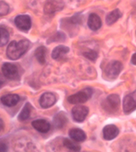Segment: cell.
<instances>
[{"label": "cell", "mask_w": 136, "mask_h": 152, "mask_svg": "<svg viewBox=\"0 0 136 152\" xmlns=\"http://www.w3.org/2000/svg\"><path fill=\"white\" fill-rule=\"evenodd\" d=\"M2 73L7 79L16 80L18 79L19 74L17 66L11 63H4L1 67Z\"/></svg>", "instance_id": "6"}, {"label": "cell", "mask_w": 136, "mask_h": 152, "mask_svg": "<svg viewBox=\"0 0 136 152\" xmlns=\"http://www.w3.org/2000/svg\"><path fill=\"white\" fill-rule=\"evenodd\" d=\"M30 47V42L27 39H23L19 42L12 41L6 49V55L11 60H17L26 53Z\"/></svg>", "instance_id": "1"}, {"label": "cell", "mask_w": 136, "mask_h": 152, "mask_svg": "<svg viewBox=\"0 0 136 152\" xmlns=\"http://www.w3.org/2000/svg\"><path fill=\"white\" fill-rule=\"evenodd\" d=\"M31 105L30 104L29 102L25 104L23 109H22L19 115H18V120L20 121H23L27 120V119H29V117L30 116V113H31Z\"/></svg>", "instance_id": "21"}, {"label": "cell", "mask_w": 136, "mask_h": 152, "mask_svg": "<svg viewBox=\"0 0 136 152\" xmlns=\"http://www.w3.org/2000/svg\"><path fill=\"white\" fill-rule=\"evenodd\" d=\"M63 8V4L60 0H49L44 6L46 14H53L61 10Z\"/></svg>", "instance_id": "11"}, {"label": "cell", "mask_w": 136, "mask_h": 152, "mask_svg": "<svg viewBox=\"0 0 136 152\" xmlns=\"http://www.w3.org/2000/svg\"><path fill=\"white\" fill-rule=\"evenodd\" d=\"M88 26L91 30L97 31L101 28L102 25L101 18L95 13H91L88 18Z\"/></svg>", "instance_id": "14"}, {"label": "cell", "mask_w": 136, "mask_h": 152, "mask_svg": "<svg viewBox=\"0 0 136 152\" xmlns=\"http://www.w3.org/2000/svg\"><path fill=\"white\" fill-rule=\"evenodd\" d=\"M66 40V36L63 32L57 31L53 36H52L50 38H48L47 40V43L50 42H64Z\"/></svg>", "instance_id": "22"}, {"label": "cell", "mask_w": 136, "mask_h": 152, "mask_svg": "<svg viewBox=\"0 0 136 152\" xmlns=\"http://www.w3.org/2000/svg\"><path fill=\"white\" fill-rule=\"evenodd\" d=\"M9 38V33L8 30L4 27H1L0 28V46L4 47L7 43L8 42Z\"/></svg>", "instance_id": "23"}, {"label": "cell", "mask_w": 136, "mask_h": 152, "mask_svg": "<svg viewBox=\"0 0 136 152\" xmlns=\"http://www.w3.org/2000/svg\"><path fill=\"white\" fill-rule=\"evenodd\" d=\"M89 109L88 107L82 105L76 106L71 110V115L73 120L78 123L84 121V119L88 115Z\"/></svg>", "instance_id": "7"}, {"label": "cell", "mask_w": 136, "mask_h": 152, "mask_svg": "<svg viewBox=\"0 0 136 152\" xmlns=\"http://www.w3.org/2000/svg\"><path fill=\"white\" fill-rule=\"evenodd\" d=\"M46 53H47V49L44 46L38 47L35 50L34 54L37 61L41 65H44L46 63Z\"/></svg>", "instance_id": "20"}, {"label": "cell", "mask_w": 136, "mask_h": 152, "mask_svg": "<svg viewBox=\"0 0 136 152\" xmlns=\"http://www.w3.org/2000/svg\"><path fill=\"white\" fill-rule=\"evenodd\" d=\"M63 143V145L65 146L66 148L70 149L71 151H79L80 150V145H78L76 142L71 141V140L68 139H64Z\"/></svg>", "instance_id": "24"}, {"label": "cell", "mask_w": 136, "mask_h": 152, "mask_svg": "<svg viewBox=\"0 0 136 152\" xmlns=\"http://www.w3.org/2000/svg\"><path fill=\"white\" fill-rule=\"evenodd\" d=\"M69 136L71 139L76 142H82L86 140L87 136L84 131L79 128L71 129L69 132Z\"/></svg>", "instance_id": "16"}, {"label": "cell", "mask_w": 136, "mask_h": 152, "mask_svg": "<svg viewBox=\"0 0 136 152\" xmlns=\"http://www.w3.org/2000/svg\"><path fill=\"white\" fill-rule=\"evenodd\" d=\"M135 34H136V31H135Z\"/></svg>", "instance_id": "29"}, {"label": "cell", "mask_w": 136, "mask_h": 152, "mask_svg": "<svg viewBox=\"0 0 136 152\" xmlns=\"http://www.w3.org/2000/svg\"><path fill=\"white\" fill-rule=\"evenodd\" d=\"M15 24L18 29L23 31H28L31 27V20L29 15H18L15 18Z\"/></svg>", "instance_id": "8"}, {"label": "cell", "mask_w": 136, "mask_h": 152, "mask_svg": "<svg viewBox=\"0 0 136 152\" xmlns=\"http://www.w3.org/2000/svg\"><path fill=\"white\" fill-rule=\"evenodd\" d=\"M57 102V98L53 93L45 92L40 96L39 103L43 109H48L53 106Z\"/></svg>", "instance_id": "10"}, {"label": "cell", "mask_w": 136, "mask_h": 152, "mask_svg": "<svg viewBox=\"0 0 136 152\" xmlns=\"http://www.w3.org/2000/svg\"><path fill=\"white\" fill-rule=\"evenodd\" d=\"M69 51H70V49H69V47H66V46H57L52 50L51 57L52 59H55V60H59V59H61L64 55L68 53Z\"/></svg>", "instance_id": "17"}, {"label": "cell", "mask_w": 136, "mask_h": 152, "mask_svg": "<svg viewBox=\"0 0 136 152\" xmlns=\"http://www.w3.org/2000/svg\"><path fill=\"white\" fill-rule=\"evenodd\" d=\"M122 16H123V14H122L121 11L119 9H115L106 16L105 22L108 25H112L115 23L119 18H121Z\"/></svg>", "instance_id": "19"}, {"label": "cell", "mask_w": 136, "mask_h": 152, "mask_svg": "<svg viewBox=\"0 0 136 152\" xmlns=\"http://www.w3.org/2000/svg\"><path fill=\"white\" fill-rule=\"evenodd\" d=\"M20 97L17 94H8L2 96L1 98V102L4 106L8 107H12L17 105L19 102Z\"/></svg>", "instance_id": "15"}, {"label": "cell", "mask_w": 136, "mask_h": 152, "mask_svg": "<svg viewBox=\"0 0 136 152\" xmlns=\"http://www.w3.org/2000/svg\"><path fill=\"white\" fill-rule=\"evenodd\" d=\"M68 121L66 114L64 112H59L56 114L53 118L54 126L57 129L62 128Z\"/></svg>", "instance_id": "18"}, {"label": "cell", "mask_w": 136, "mask_h": 152, "mask_svg": "<svg viewBox=\"0 0 136 152\" xmlns=\"http://www.w3.org/2000/svg\"><path fill=\"white\" fill-rule=\"evenodd\" d=\"M7 151V147L4 142H1V151Z\"/></svg>", "instance_id": "28"}, {"label": "cell", "mask_w": 136, "mask_h": 152, "mask_svg": "<svg viewBox=\"0 0 136 152\" xmlns=\"http://www.w3.org/2000/svg\"><path fill=\"white\" fill-rule=\"evenodd\" d=\"M123 106V111L127 115L134 111L136 109V90L124 98Z\"/></svg>", "instance_id": "5"}, {"label": "cell", "mask_w": 136, "mask_h": 152, "mask_svg": "<svg viewBox=\"0 0 136 152\" xmlns=\"http://www.w3.org/2000/svg\"><path fill=\"white\" fill-rule=\"evenodd\" d=\"M82 54L84 55V57L91 61H95L98 57V55L97 53V52L92 49H88L85 50Z\"/></svg>", "instance_id": "25"}, {"label": "cell", "mask_w": 136, "mask_h": 152, "mask_svg": "<svg viewBox=\"0 0 136 152\" xmlns=\"http://www.w3.org/2000/svg\"><path fill=\"white\" fill-rule=\"evenodd\" d=\"M121 99L117 94H110L102 102L103 109L109 113H115L119 109Z\"/></svg>", "instance_id": "3"}, {"label": "cell", "mask_w": 136, "mask_h": 152, "mask_svg": "<svg viewBox=\"0 0 136 152\" xmlns=\"http://www.w3.org/2000/svg\"><path fill=\"white\" fill-rule=\"evenodd\" d=\"M82 22V16L80 14H76V15L72 16L70 18H66L62 20L61 23L63 27L66 29L68 31H70L80 25Z\"/></svg>", "instance_id": "9"}, {"label": "cell", "mask_w": 136, "mask_h": 152, "mask_svg": "<svg viewBox=\"0 0 136 152\" xmlns=\"http://www.w3.org/2000/svg\"><path fill=\"white\" fill-rule=\"evenodd\" d=\"M93 93V89L90 87H87L77 92L76 94L69 96L68 101L71 104H79L84 103L91 98Z\"/></svg>", "instance_id": "2"}, {"label": "cell", "mask_w": 136, "mask_h": 152, "mask_svg": "<svg viewBox=\"0 0 136 152\" xmlns=\"http://www.w3.org/2000/svg\"><path fill=\"white\" fill-rule=\"evenodd\" d=\"M119 134V130L115 125L109 124L103 129V138L107 140H111L116 138Z\"/></svg>", "instance_id": "12"}, {"label": "cell", "mask_w": 136, "mask_h": 152, "mask_svg": "<svg viewBox=\"0 0 136 152\" xmlns=\"http://www.w3.org/2000/svg\"><path fill=\"white\" fill-rule=\"evenodd\" d=\"M122 69H123V65L121 62L116 60H113L110 61L104 70V75L107 79L114 80L116 79L121 73Z\"/></svg>", "instance_id": "4"}, {"label": "cell", "mask_w": 136, "mask_h": 152, "mask_svg": "<svg viewBox=\"0 0 136 152\" xmlns=\"http://www.w3.org/2000/svg\"><path fill=\"white\" fill-rule=\"evenodd\" d=\"M0 5H1L0 6V15L1 17L6 15L8 13L9 10H10L8 4L1 0V2H0Z\"/></svg>", "instance_id": "26"}, {"label": "cell", "mask_w": 136, "mask_h": 152, "mask_svg": "<svg viewBox=\"0 0 136 152\" xmlns=\"http://www.w3.org/2000/svg\"><path fill=\"white\" fill-rule=\"evenodd\" d=\"M31 125L33 128L41 133H47L50 129V124L45 119H36L32 121Z\"/></svg>", "instance_id": "13"}, {"label": "cell", "mask_w": 136, "mask_h": 152, "mask_svg": "<svg viewBox=\"0 0 136 152\" xmlns=\"http://www.w3.org/2000/svg\"><path fill=\"white\" fill-rule=\"evenodd\" d=\"M131 64H133V65L136 66V53L132 55V57H131Z\"/></svg>", "instance_id": "27"}]
</instances>
